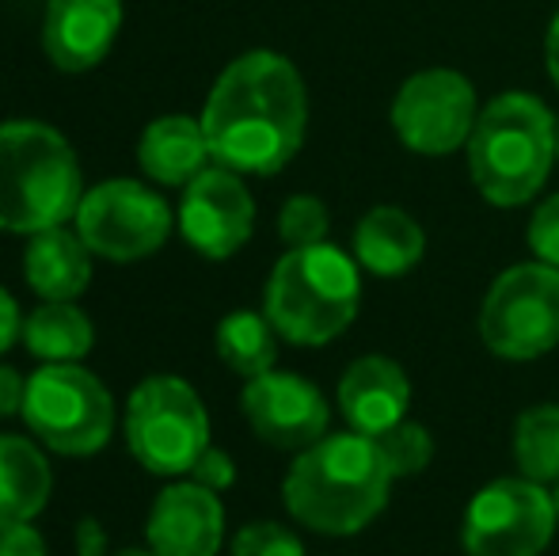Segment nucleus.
<instances>
[{
    "instance_id": "6e6552de",
    "label": "nucleus",
    "mask_w": 559,
    "mask_h": 556,
    "mask_svg": "<svg viewBox=\"0 0 559 556\" xmlns=\"http://www.w3.org/2000/svg\"><path fill=\"white\" fill-rule=\"evenodd\" d=\"M484 347L510 363H533L559 347V268L514 263L479 305Z\"/></svg>"
},
{
    "instance_id": "2f4dec72",
    "label": "nucleus",
    "mask_w": 559,
    "mask_h": 556,
    "mask_svg": "<svg viewBox=\"0 0 559 556\" xmlns=\"http://www.w3.org/2000/svg\"><path fill=\"white\" fill-rule=\"evenodd\" d=\"M73 537H76V556H107V534L99 527V519H81Z\"/></svg>"
},
{
    "instance_id": "9b49d317",
    "label": "nucleus",
    "mask_w": 559,
    "mask_h": 556,
    "mask_svg": "<svg viewBox=\"0 0 559 556\" xmlns=\"http://www.w3.org/2000/svg\"><path fill=\"white\" fill-rule=\"evenodd\" d=\"M476 119V88L453 69H423L392 99V130L423 156H445L468 145Z\"/></svg>"
},
{
    "instance_id": "473e14b6",
    "label": "nucleus",
    "mask_w": 559,
    "mask_h": 556,
    "mask_svg": "<svg viewBox=\"0 0 559 556\" xmlns=\"http://www.w3.org/2000/svg\"><path fill=\"white\" fill-rule=\"evenodd\" d=\"M545 58H548V76H552V81H556V88H559V15L552 20V27H548Z\"/></svg>"
},
{
    "instance_id": "9d476101",
    "label": "nucleus",
    "mask_w": 559,
    "mask_h": 556,
    "mask_svg": "<svg viewBox=\"0 0 559 556\" xmlns=\"http://www.w3.org/2000/svg\"><path fill=\"white\" fill-rule=\"evenodd\" d=\"M556 522L548 484L502 476L479 488L468 504L461 542L468 556H540L552 542Z\"/></svg>"
},
{
    "instance_id": "423d86ee",
    "label": "nucleus",
    "mask_w": 559,
    "mask_h": 556,
    "mask_svg": "<svg viewBox=\"0 0 559 556\" xmlns=\"http://www.w3.org/2000/svg\"><path fill=\"white\" fill-rule=\"evenodd\" d=\"M23 423L61 458L99 453L115 435V401L107 386L76 363H46L27 378Z\"/></svg>"
},
{
    "instance_id": "412c9836",
    "label": "nucleus",
    "mask_w": 559,
    "mask_h": 556,
    "mask_svg": "<svg viewBox=\"0 0 559 556\" xmlns=\"http://www.w3.org/2000/svg\"><path fill=\"white\" fill-rule=\"evenodd\" d=\"M23 343L43 363H81L96 343V328L73 301H43L23 320Z\"/></svg>"
},
{
    "instance_id": "0eeeda50",
    "label": "nucleus",
    "mask_w": 559,
    "mask_h": 556,
    "mask_svg": "<svg viewBox=\"0 0 559 556\" xmlns=\"http://www.w3.org/2000/svg\"><path fill=\"white\" fill-rule=\"evenodd\" d=\"M126 446L141 469L183 476L210 450V416L202 397L176 374H153L126 401Z\"/></svg>"
},
{
    "instance_id": "4468645a",
    "label": "nucleus",
    "mask_w": 559,
    "mask_h": 556,
    "mask_svg": "<svg viewBox=\"0 0 559 556\" xmlns=\"http://www.w3.org/2000/svg\"><path fill=\"white\" fill-rule=\"evenodd\" d=\"M145 542L156 556H217L225 542V507L199 481L168 484L145 519Z\"/></svg>"
},
{
    "instance_id": "f704fd0d",
    "label": "nucleus",
    "mask_w": 559,
    "mask_h": 556,
    "mask_svg": "<svg viewBox=\"0 0 559 556\" xmlns=\"http://www.w3.org/2000/svg\"><path fill=\"white\" fill-rule=\"evenodd\" d=\"M552 504H556V514H559V481H556V488H552Z\"/></svg>"
},
{
    "instance_id": "ddd939ff",
    "label": "nucleus",
    "mask_w": 559,
    "mask_h": 556,
    "mask_svg": "<svg viewBox=\"0 0 559 556\" xmlns=\"http://www.w3.org/2000/svg\"><path fill=\"white\" fill-rule=\"evenodd\" d=\"M240 404L251 430L274 450H309L328 435V419H332L324 393L301 374L286 370H266L259 378H248Z\"/></svg>"
},
{
    "instance_id": "393cba45",
    "label": "nucleus",
    "mask_w": 559,
    "mask_h": 556,
    "mask_svg": "<svg viewBox=\"0 0 559 556\" xmlns=\"http://www.w3.org/2000/svg\"><path fill=\"white\" fill-rule=\"evenodd\" d=\"M328 225L332 217L317 194H294L278 214V237L286 240V248H312L324 245Z\"/></svg>"
},
{
    "instance_id": "c756f323",
    "label": "nucleus",
    "mask_w": 559,
    "mask_h": 556,
    "mask_svg": "<svg viewBox=\"0 0 559 556\" xmlns=\"http://www.w3.org/2000/svg\"><path fill=\"white\" fill-rule=\"evenodd\" d=\"M23 397H27V381L12 366H0V419L23 412Z\"/></svg>"
},
{
    "instance_id": "cd10ccee",
    "label": "nucleus",
    "mask_w": 559,
    "mask_h": 556,
    "mask_svg": "<svg viewBox=\"0 0 559 556\" xmlns=\"http://www.w3.org/2000/svg\"><path fill=\"white\" fill-rule=\"evenodd\" d=\"M191 481H199L202 488H210V492L233 488V484H236V465H233V458H228L225 450H217V446H210V450L202 453L199 461H194Z\"/></svg>"
},
{
    "instance_id": "a211bd4d",
    "label": "nucleus",
    "mask_w": 559,
    "mask_h": 556,
    "mask_svg": "<svg viewBox=\"0 0 559 556\" xmlns=\"http://www.w3.org/2000/svg\"><path fill=\"white\" fill-rule=\"evenodd\" d=\"M423 252H427V233L400 206H373L354 229V260L369 275H407L423 260Z\"/></svg>"
},
{
    "instance_id": "1a4fd4ad",
    "label": "nucleus",
    "mask_w": 559,
    "mask_h": 556,
    "mask_svg": "<svg viewBox=\"0 0 559 556\" xmlns=\"http://www.w3.org/2000/svg\"><path fill=\"white\" fill-rule=\"evenodd\" d=\"M73 222L88 252L111 263L145 260L171 237V206L138 179H107L84 191Z\"/></svg>"
},
{
    "instance_id": "6ab92c4d",
    "label": "nucleus",
    "mask_w": 559,
    "mask_h": 556,
    "mask_svg": "<svg viewBox=\"0 0 559 556\" xmlns=\"http://www.w3.org/2000/svg\"><path fill=\"white\" fill-rule=\"evenodd\" d=\"M23 279L43 301H73L88 289L92 279V252L81 233L58 229L35 233L23 256Z\"/></svg>"
},
{
    "instance_id": "7ed1b4c3",
    "label": "nucleus",
    "mask_w": 559,
    "mask_h": 556,
    "mask_svg": "<svg viewBox=\"0 0 559 556\" xmlns=\"http://www.w3.org/2000/svg\"><path fill=\"white\" fill-rule=\"evenodd\" d=\"M84 199L73 145L46 122H0V229L46 233L76 217Z\"/></svg>"
},
{
    "instance_id": "39448f33",
    "label": "nucleus",
    "mask_w": 559,
    "mask_h": 556,
    "mask_svg": "<svg viewBox=\"0 0 559 556\" xmlns=\"http://www.w3.org/2000/svg\"><path fill=\"white\" fill-rule=\"evenodd\" d=\"M358 263L335 245L289 248L266 279L263 312L282 340L297 347H324L358 317Z\"/></svg>"
},
{
    "instance_id": "a878e982",
    "label": "nucleus",
    "mask_w": 559,
    "mask_h": 556,
    "mask_svg": "<svg viewBox=\"0 0 559 556\" xmlns=\"http://www.w3.org/2000/svg\"><path fill=\"white\" fill-rule=\"evenodd\" d=\"M233 556H305V545L282 522H248L233 537Z\"/></svg>"
},
{
    "instance_id": "dca6fc26",
    "label": "nucleus",
    "mask_w": 559,
    "mask_h": 556,
    "mask_svg": "<svg viewBox=\"0 0 559 556\" xmlns=\"http://www.w3.org/2000/svg\"><path fill=\"white\" fill-rule=\"evenodd\" d=\"M407 404H412V381L404 366L389 355L354 358L338 378V409L358 435H384L400 419H407Z\"/></svg>"
},
{
    "instance_id": "f8f14e48",
    "label": "nucleus",
    "mask_w": 559,
    "mask_h": 556,
    "mask_svg": "<svg viewBox=\"0 0 559 556\" xmlns=\"http://www.w3.org/2000/svg\"><path fill=\"white\" fill-rule=\"evenodd\" d=\"M251 229H255V202L240 171L217 164L187 184L179 202V233L199 256L228 260L248 245Z\"/></svg>"
},
{
    "instance_id": "f257e3e1",
    "label": "nucleus",
    "mask_w": 559,
    "mask_h": 556,
    "mask_svg": "<svg viewBox=\"0 0 559 556\" xmlns=\"http://www.w3.org/2000/svg\"><path fill=\"white\" fill-rule=\"evenodd\" d=\"M309 127V96L294 61L251 50L217 76L202 111L210 153L240 176H274L297 156Z\"/></svg>"
},
{
    "instance_id": "f3484780",
    "label": "nucleus",
    "mask_w": 559,
    "mask_h": 556,
    "mask_svg": "<svg viewBox=\"0 0 559 556\" xmlns=\"http://www.w3.org/2000/svg\"><path fill=\"white\" fill-rule=\"evenodd\" d=\"M210 141L202 130V119L187 115H164L148 122L138 141V164L148 179L164 187H187L199 171L210 168Z\"/></svg>"
},
{
    "instance_id": "c9c22d12",
    "label": "nucleus",
    "mask_w": 559,
    "mask_h": 556,
    "mask_svg": "<svg viewBox=\"0 0 559 556\" xmlns=\"http://www.w3.org/2000/svg\"><path fill=\"white\" fill-rule=\"evenodd\" d=\"M556 161H559V122H556Z\"/></svg>"
},
{
    "instance_id": "c85d7f7f",
    "label": "nucleus",
    "mask_w": 559,
    "mask_h": 556,
    "mask_svg": "<svg viewBox=\"0 0 559 556\" xmlns=\"http://www.w3.org/2000/svg\"><path fill=\"white\" fill-rule=\"evenodd\" d=\"M0 556H46V542L31 522L0 519Z\"/></svg>"
},
{
    "instance_id": "f03ea898",
    "label": "nucleus",
    "mask_w": 559,
    "mask_h": 556,
    "mask_svg": "<svg viewBox=\"0 0 559 556\" xmlns=\"http://www.w3.org/2000/svg\"><path fill=\"white\" fill-rule=\"evenodd\" d=\"M392 481L396 476L377 438L346 430L324 435L297 453L282 484V499L301 527L328 537H350L384 511Z\"/></svg>"
},
{
    "instance_id": "20e7f679",
    "label": "nucleus",
    "mask_w": 559,
    "mask_h": 556,
    "mask_svg": "<svg viewBox=\"0 0 559 556\" xmlns=\"http://www.w3.org/2000/svg\"><path fill=\"white\" fill-rule=\"evenodd\" d=\"M556 161V119L537 96L507 92L479 111L468 138V171L491 206H525Z\"/></svg>"
},
{
    "instance_id": "4be33fe9",
    "label": "nucleus",
    "mask_w": 559,
    "mask_h": 556,
    "mask_svg": "<svg viewBox=\"0 0 559 556\" xmlns=\"http://www.w3.org/2000/svg\"><path fill=\"white\" fill-rule=\"evenodd\" d=\"M217 355L240 378H259L278 363V332L266 312L236 309L217 324Z\"/></svg>"
},
{
    "instance_id": "bb28decb",
    "label": "nucleus",
    "mask_w": 559,
    "mask_h": 556,
    "mask_svg": "<svg viewBox=\"0 0 559 556\" xmlns=\"http://www.w3.org/2000/svg\"><path fill=\"white\" fill-rule=\"evenodd\" d=\"M530 248L540 263L559 268V194H548L530 217Z\"/></svg>"
},
{
    "instance_id": "b1692460",
    "label": "nucleus",
    "mask_w": 559,
    "mask_h": 556,
    "mask_svg": "<svg viewBox=\"0 0 559 556\" xmlns=\"http://www.w3.org/2000/svg\"><path fill=\"white\" fill-rule=\"evenodd\" d=\"M377 446H381L384 461H389L392 476H419L423 469L435 458V438L423 423L415 419H400L396 427H389L384 435H377Z\"/></svg>"
},
{
    "instance_id": "5701e85b",
    "label": "nucleus",
    "mask_w": 559,
    "mask_h": 556,
    "mask_svg": "<svg viewBox=\"0 0 559 556\" xmlns=\"http://www.w3.org/2000/svg\"><path fill=\"white\" fill-rule=\"evenodd\" d=\"M514 461L525 481H559V404H537L514 423Z\"/></svg>"
},
{
    "instance_id": "7c9ffc66",
    "label": "nucleus",
    "mask_w": 559,
    "mask_h": 556,
    "mask_svg": "<svg viewBox=\"0 0 559 556\" xmlns=\"http://www.w3.org/2000/svg\"><path fill=\"white\" fill-rule=\"evenodd\" d=\"M20 335H23L20 305H15V297L0 286V355H4L8 347H15V340H20Z\"/></svg>"
},
{
    "instance_id": "aec40b11",
    "label": "nucleus",
    "mask_w": 559,
    "mask_h": 556,
    "mask_svg": "<svg viewBox=\"0 0 559 556\" xmlns=\"http://www.w3.org/2000/svg\"><path fill=\"white\" fill-rule=\"evenodd\" d=\"M53 473L46 453L23 435H0V519L31 522L46 511Z\"/></svg>"
},
{
    "instance_id": "72a5a7b5",
    "label": "nucleus",
    "mask_w": 559,
    "mask_h": 556,
    "mask_svg": "<svg viewBox=\"0 0 559 556\" xmlns=\"http://www.w3.org/2000/svg\"><path fill=\"white\" fill-rule=\"evenodd\" d=\"M115 556H156L153 549H118Z\"/></svg>"
},
{
    "instance_id": "2eb2a0df",
    "label": "nucleus",
    "mask_w": 559,
    "mask_h": 556,
    "mask_svg": "<svg viewBox=\"0 0 559 556\" xmlns=\"http://www.w3.org/2000/svg\"><path fill=\"white\" fill-rule=\"evenodd\" d=\"M122 27V0H50L43 50L61 73H88L111 54Z\"/></svg>"
}]
</instances>
